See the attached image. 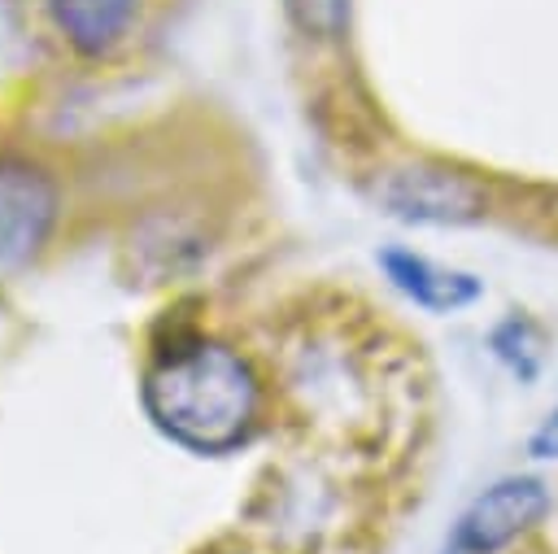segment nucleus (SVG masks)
<instances>
[{
  "label": "nucleus",
  "instance_id": "1",
  "mask_svg": "<svg viewBox=\"0 0 558 554\" xmlns=\"http://www.w3.org/2000/svg\"><path fill=\"white\" fill-rule=\"evenodd\" d=\"M257 406L262 393L253 366L218 340L174 345L144 375L148 419L174 445L196 454H227L244 445L257 427Z\"/></svg>",
  "mask_w": 558,
  "mask_h": 554
},
{
  "label": "nucleus",
  "instance_id": "2",
  "mask_svg": "<svg viewBox=\"0 0 558 554\" xmlns=\"http://www.w3.org/2000/svg\"><path fill=\"white\" fill-rule=\"evenodd\" d=\"M57 222V183L22 157H0V275L22 270Z\"/></svg>",
  "mask_w": 558,
  "mask_h": 554
},
{
  "label": "nucleus",
  "instance_id": "3",
  "mask_svg": "<svg viewBox=\"0 0 558 554\" xmlns=\"http://www.w3.org/2000/svg\"><path fill=\"white\" fill-rule=\"evenodd\" d=\"M549 497L541 480L514 475V480H497L488 493H480L458 528L449 532V550L445 554H497L506 550L514 537H523L541 515H545Z\"/></svg>",
  "mask_w": 558,
  "mask_h": 554
},
{
  "label": "nucleus",
  "instance_id": "4",
  "mask_svg": "<svg viewBox=\"0 0 558 554\" xmlns=\"http://www.w3.org/2000/svg\"><path fill=\"white\" fill-rule=\"evenodd\" d=\"M375 201L405 222H471L484 209V192L466 174L440 166H405L379 174Z\"/></svg>",
  "mask_w": 558,
  "mask_h": 554
},
{
  "label": "nucleus",
  "instance_id": "5",
  "mask_svg": "<svg viewBox=\"0 0 558 554\" xmlns=\"http://www.w3.org/2000/svg\"><path fill=\"white\" fill-rule=\"evenodd\" d=\"M140 0H48V13L65 44L83 57H100L122 44L135 22Z\"/></svg>",
  "mask_w": 558,
  "mask_h": 554
},
{
  "label": "nucleus",
  "instance_id": "6",
  "mask_svg": "<svg viewBox=\"0 0 558 554\" xmlns=\"http://www.w3.org/2000/svg\"><path fill=\"white\" fill-rule=\"evenodd\" d=\"M379 266L388 270L392 288H401L414 305L423 310H458L466 301L480 297V279L475 275H462V270H445L418 253H405V249H392L379 257Z\"/></svg>",
  "mask_w": 558,
  "mask_h": 554
},
{
  "label": "nucleus",
  "instance_id": "7",
  "mask_svg": "<svg viewBox=\"0 0 558 554\" xmlns=\"http://www.w3.org/2000/svg\"><path fill=\"white\" fill-rule=\"evenodd\" d=\"M283 4L288 17L314 39H336L349 22V0H283Z\"/></svg>",
  "mask_w": 558,
  "mask_h": 554
},
{
  "label": "nucleus",
  "instance_id": "8",
  "mask_svg": "<svg viewBox=\"0 0 558 554\" xmlns=\"http://www.w3.org/2000/svg\"><path fill=\"white\" fill-rule=\"evenodd\" d=\"M527 449L536 454V458H558V410L532 432V441H527Z\"/></svg>",
  "mask_w": 558,
  "mask_h": 554
}]
</instances>
